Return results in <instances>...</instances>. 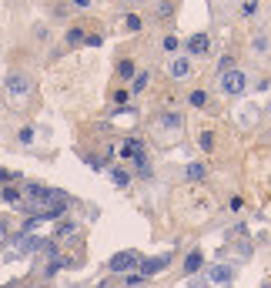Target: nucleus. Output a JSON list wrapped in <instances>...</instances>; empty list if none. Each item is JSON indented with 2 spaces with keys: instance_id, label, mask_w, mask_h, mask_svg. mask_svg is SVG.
I'll list each match as a JSON object with an SVG mask.
<instances>
[{
  "instance_id": "1",
  "label": "nucleus",
  "mask_w": 271,
  "mask_h": 288,
  "mask_svg": "<svg viewBox=\"0 0 271 288\" xmlns=\"http://www.w3.org/2000/svg\"><path fill=\"white\" fill-rule=\"evenodd\" d=\"M221 91L228 97H238L248 91V77L238 71V67H231V71H221Z\"/></svg>"
},
{
  "instance_id": "2",
  "label": "nucleus",
  "mask_w": 271,
  "mask_h": 288,
  "mask_svg": "<svg viewBox=\"0 0 271 288\" xmlns=\"http://www.w3.org/2000/svg\"><path fill=\"white\" fill-rule=\"evenodd\" d=\"M234 278H238L234 265H211V268H207V281H211V285H231Z\"/></svg>"
},
{
  "instance_id": "3",
  "label": "nucleus",
  "mask_w": 271,
  "mask_h": 288,
  "mask_svg": "<svg viewBox=\"0 0 271 288\" xmlns=\"http://www.w3.org/2000/svg\"><path fill=\"white\" fill-rule=\"evenodd\" d=\"M7 94H10V97H24V94H31V77H27V74H20V71L7 74Z\"/></svg>"
},
{
  "instance_id": "4",
  "label": "nucleus",
  "mask_w": 271,
  "mask_h": 288,
  "mask_svg": "<svg viewBox=\"0 0 271 288\" xmlns=\"http://www.w3.org/2000/svg\"><path fill=\"white\" fill-rule=\"evenodd\" d=\"M168 265H171V255H158V258H147V262L141 265V272H137V275H141V278L147 281V278H154V275H158V272H164Z\"/></svg>"
},
{
  "instance_id": "5",
  "label": "nucleus",
  "mask_w": 271,
  "mask_h": 288,
  "mask_svg": "<svg viewBox=\"0 0 271 288\" xmlns=\"http://www.w3.org/2000/svg\"><path fill=\"white\" fill-rule=\"evenodd\" d=\"M137 262H141V258H137V251H117L107 265H111V272H131Z\"/></svg>"
},
{
  "instance_id": "6",
  "label": "nucleus",
  "mask_w": 271,
  "mask_h": 288,
  "mask_svg": "<svg viewBox=\"0 0 271 288\" xmlns=\"http://www.w3.org/2000/svg\"><path fill=\"white\" fill-rule=\"evenodd\" d=\"M207 47H211V37H207V34H194V37L188 40V50H191L194 57L207 54Z\"/></svg>"
},
{
  "instance_id": "7",
  "label": "nucleus",
  "mask_w": 271,
  "mask_h": 288,
  "mask_svg": "<svg viewBox=\"0 0 271 288\" xmlns=\"http://www.w3.org/2000/svg\"><path fill=\"white\" fill-rule=\"evenodd\" d=\"M168 71H171V77H188V74H191V61H188V57H174L168 64Z\"/></svg>"
},
{
  "instance_id": "8",
  "label": "nucleus",
  "mask_w": 271,
  "mask_h": 288,
  "mask_svg": "<svg viewBox=\"0 0 271 288\" xmlns=\"http://www.w3.org/2000/svg\"><path fill=\"white\" fill-rule=\"evenodd\" d=\"M201 265H204V255H201V251H191V255L184 258V275H198Z\"/></svg>"
},
{
  "instance_id": "9",
  "label": "nucleus",
  "mask_w": 271,
  "mask_h": 288,
  "mask_svg": "<svg viewBox=\"0 0 271 288\" xmlns=\"http://www.w3.org/2000/svg\"><path fill=\"white\" fill-rule=\"evenodd\" d=\"M158 124H161V128H168V131H181V114H177V111H164Z\"/></svg>"
},
{
  "instance_id": "10",
  "label": "nucleus",
  "mask_w": 271,
  "mask_h": 288,
  "mask_svg": "<svg viewBox=\"0 0 271 288\" xmlns=\"http://www.w3.org/2000/svg\"><path fill=\"white\" fill-rule=\"evenodd\" d=\"M204 175H207V168L201 164V161H191V164L184 168V178H191V181H201Z\"/></svg>"
},
{
  "instance_id": "11",
  "label": "nucleus",
  "mask_w": 271,
  "mask_h": 288,
  "mask_svg": "<svg viewBox=\"0 0 271 288\" xmlns=\"http://www.w3.org/2000/svg\"><path fill=\"white\" fill-rule=\"evenodd\" d=\"M144 151V141H137V137H131L124 148H121V158H134V154H141Z\"/></svg>"
},
{
  "instance_id": "12",
  "label": "nucleus",
  "mask_w": 271,
  "mask_h": 288,
  "mask_svg": "<svg viewBox=\"0 0 271 288\" xmlns=\"http://www.w3.org/2000/svg\"><path fill=\"white\" fill-rule=\"evenodd\" d=\"M111 181L117 184V188H128V184H131V175H128V171H121V168H111Z\"/></svg>"
},
{
  "instance_id": "13",
  "label": "nucleus",
  "mask_w": 271,
  "mask_h": 288,
  "mask_svg": "<svg viewBox=\"0 0 271 288\" xmlns=\"http://www.w3.org/2000/svg\"><path fill=\"white\" fill-rule=\"evenodd\" d=\"M0 198L7 201V205H20V191H17V188H4V191H0Z\"/></svg>"
},
{
  "instance_id": "14",
  "label": "nucleus",
  "mask_w": 271,
  "mask_h": 288,
  "mask_svg": "<svg viewBox=\"0 0 271 288\" xmlns=\"http://www.w3.org/2000/svg\"><path fill=\"white\" fill-rule=\"evenodd\" d=\"M147 80H151V74H147V71L134 74V84H131V91H144V88H147Z\"/></svg>"
},
{
  "instance_id": "15",
  "label": "nucleus",
  "mask_w": 271,
  "mask_h": 288,
  "mask_svg": "<svg viewBox=\"0 0 271 288\" xmlns=\"http://www.w3.org/2000/svg\"><path fill=\"white\" fill-rule=\"evenodd\" d=\"M198 144L204 148V151H211V148H215V134H211V131H201V134H198Z\"/></svg>"
},
{
  "instance_id": "16",
  "label": "nucleus",
  "mask_w": 271,
  "mask_h": 288,
  "mask_svg": "<svg viewBox=\"0 0 271 288\" xmlns=\"http://www.w3.org/2000/svg\"><path fill=\"white\" fill-rule=\"evenodd\" d=\"M80 40H87L84 31H80V27H71V31H67V44H80Z\"/></svg>"
},
{
  "instance_id": "17",
  "label": "nucleus",
  "mask_w": 271,
  "mask_h": 288,
  "mask_svg": "<svg viewBox=\"0 0 271 288\" xmlns=\"http://www.w3.org/2000/svg\"><path fill=\"white\" fill-rule=\"evenodd\" d=\"M241 14H245V17H255L258 14V0H245V4H241Z\"/></svg>"
},
{
  "instance_id": "18",
  "label": "nucleus",
  "mask_w": 271,
  "mask_h": 288,
  "mask_svg": "<svg viewBox=\"0 0 271 288\" xmlns=\"http://www.w3.org/2000/svg\"><path fill=\"white\" fill-rule=\"evenodd\" d=\"M191 104L194 107H204L207 104V94H204V91H191Z\"/></svg>"
},
{
  "instance_id": "19",
  "label": "nucleus",
  "mask_w": 271,
  "mask_h": 288,
  "mask_svg": "<svg viewBox=\"0 0 271 288\" xmlns=\"http://www.w3.org/2000/svg\"><path fill=\"white\" fill-rule=\"evenodd\" d=\"M124 77H134V61H121V67H117Z\"/></svg>"
},
{
  "instance_id": "20",
  "label": "nucleus",
  "mask_w": 271,
  "mask_h": 288,
  "mask_svg": "<svg viewBox=\"0 0 271 288\" xmlns=\"http://www.w3.org/2000/svg\"><path fill=\"white\" fill-rule=\"evenodd\" d=\"M124 24H128V31H141V17H137V14H128V20H124Z\"/></svg>"
},
{
  "instance_id": "21",
  "label": "nucleus",
  "mask_w": 271,
  "mask_h": 288,
  "mask_svg": "<svg viewBox=\"0 0 271 288\" xmlns=\"http://www.w3.org/2000/svg\"><path fill=\"white\" fill-rule=\"evenodd\" d=\"M181 47V40L174 37V34H168V37H164V50H177Z\"/></svg>"
},
{
  "instance_id": "22",
  "label": "nucleus",
  "mask_w": 271,
  "mask_h": 288,
  "mask_svg": "<svg viewBox=\"0 0 271 288\" xmlns=\"http://www.w3.org/2000/svg\"><path fill=\"white\" fill-rule=\"evenodd\" d=\"M74 232H77V224L74 221H64L61 228H57V235H74Z\"/></svg>"
},
{
  "instance_id": "23",
  "label": "nucleus",
  "mask_w": 271,
  "mask_h": 288,
  "mask_svg": "<svg viewBox=\"0 0 271 288\" xmlns=\"http://www.w3.org/2000/svg\"><path fill=\"white\" fill-rule=\"evenodd\" d=\"M251 47H255V50H268V37H255V40H251Z\"/></svg>"
},
{
  "instance_id": "24",
  "label": "nucleus",
  "mask_w": 271,
  "mask_h": 288,
  "mask_svg": "<svg viewBox=\"0 0 271 288\" xmlns=\"http://www.w3.org/2000/svg\"><path fill=\"white\" fill-rule=\"evenodd\" d=\"M171 10H174V7H171L168 0H164V4H158V17H171Z\"/></svg>"
},
{
  "instance_id": "25",
  "label": "nucleus",
  "mask_w": 271,
  "mask_h": 288,
  "mask_svg": "<svg viewBox=\"0 0 271 288\" xmlns=\"http://www.w3.org/2000/svg\"><path fill=\"white\" fill-rule=\"evenodd\" d=\"M20 141L31 144V141H34V128H24V131H20Z\"/></svg>"
},
{
  "instance_id": "26",
  "label": "nucleus",
  "mask_w": 271,
  "mask_h": 288,
  "mask_svg": "<svg viewBox=\"0 0 271 288\" xmlns=\"http://www.w3.org/2000/svg\"><path fill=\"white\" fill-rule=\"evenodd\" d=\"M74 7H77V10H87V7H91V0H74Z\"/></svg>"
},
{
  "instance_id": "27",
  "label": "nucleus",
  "mask_w": 271,
  "mask_h": 288,
  "mask_svg": "<svg viewBox=\"0 0 271 288\" xmlns=\"http://www.w3.org/2000/svg\"><path fill=\"white\" fill-rule=\"evenodd\" d=\"M4 235H7V224H4V221H0V238H4Z\"/></svg>"
}]
</instances>
